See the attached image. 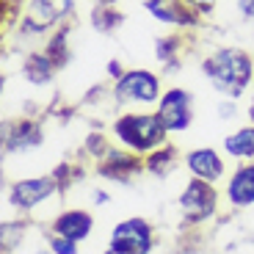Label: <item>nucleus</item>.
I'll return each mask as SVG.
<instances>
[{
  "label": "nucleus",
  "instance_id": "1",
  "mask_svg": "<svg viewBox=\"0 0 254 254\" xmlns=\"http://www.w3.org/2000/svg\"><path fill=\"white\" fill-rule=\"evenodd\" d=\"M204 72L221 94L238 97L252 80V58L241 50H218L204 61Z\"/></svg>",
  "mask_w": 254,
  "mask_h": 254
},
{
  "label": "nucleus",
  "instance_id": "2",
  "mask_svg": "<svg viewBox=\"0 0 254 254\" xmlns=\"http://www.w3.org/2000/svg\"><path fill=\"white\" fill-rule=\"evenodd\" d=\"M163 130L166 127L160 125L158 116H122L116 122V135L125 141L127 146L133 149H152L163 141Z\"/></svg>",
  "mask_w": 254,
  "mask_h": 254
},
{
  "label": "nucleus",
  "instance_id": "3",
  "mask_svg": "<svg viewBox=\"0 0 254 254\" xmlns=\"http://www.w3.org/2000/svg\"><path fill=\"white\" fill-rule=\"evenodd\" d=\"M111 243L116 249H125V252L146 254L152 249V229L146 227V221H141V218H127L125 224H119L114 229Z\"/></svg>",
  "mask_w": 254,
  "mask_h": 254
},
{
  "label": "nucleus",
  "instance_id": "4",
  "mask_svg": "<svg viewBox=\"0 0 254 254\" xmlns=\"http://www.w3.org/2000/svg\"><path fill=\"white\" fill-rule=\"evenodd\" d=\"M190 100L183 89H169L160 100V111L158 119L166 130H185L190 122V111H188Z\"/></svg>",
  "mask_w": 254,
  "mask_h": 254
},
{
  "label": "nucleus",
  "instance_id": "5",
  "mask_svg": "<svg viewBox=\"0 0 254 254\" xmlns=\"http://www.w3.org/2000/svg\"><path fill=\"white\" fill-rule=\"evenodd\" d=\"M116 97L119 100H141V102H152L158 97V77L149 72H127L119 83H116Z\"/></svg>",
  "mask_w": 254,
  "mask_h": 254
},
{
  "label": "nucleus",
  "instance_id": "6",
  "mask_svg": "<svg viewBox=\"0 0 254 254\" xmlns=\"http://www.w3.org/2000/svg\"><path fill=\"white\" fill-rule=\"evenodd\" d=\"M180 204H183L185 216L199 221V218L213 213V207H216V193H213V188H207L204 180H196V183H190L188 188H185Z\"/></svg>",
  "mask_w": 254,
  "mask_h": 254
},
{
  "label": "nucleus",
  "instance_id": "7",
  "mask_svg": "<svg viewBox=\"0 0 254 254\" xmlns=\"http://www.w3.org/2000/svg\"><path fill=\"white\" fill-rule=\"evenodd\" d=\"M56 190V180L53 177H33V180H22L11 188V202L17 207H33L42 199H47Z\"/></svg>",
  "mask_w": 254,
  "mask_h": 254
},
{
  "label": "nucleus",
  "instance_id": "8",
  "mask_svg": "<svg viewBox=\"0 0 254 254\" xmlns=\"http://www.w3.org/2000/svg\"><path fill=\"white\" fill-rule=\"evenodd\" d=\"M69 8H72V0H33L25 31H45L47 25H53Z\"/></svg>",
  "mask_w": 254,
  "mask_h": 254
},
{
  "label": "nucleus",
  "instance_id": "9",
  "mask_svg": "<svg viewBox=\"0 0 254 254\" xmlns=\"http://www.w3.org/2000/svg\"><path fill=\"white\" fill-rule=\"evenodd\" d=\"M188 166H190V172L196 174L199 180H204V183H216L224 174V163L213 149H193L188 155Z\"/></svg>",
  "mask_w": 254,
  "mask_h": 254
},
{
  "label": "nucleus",
  "instance_id": "10",
  "mask_svg": "<svg viewBox=\"0 0 254 254\" xmlns=\"http://www.w3.org/2000/svg\"><path fill=\"white\" fill-rule=\"evenodd\" d=\"M56 232L69 241H83V238L91 232V216L83 213V210H72V213H64L61 218L56 221Z\"/></svg>",
  "mask_w": 254,
  "mask_h": 254
},
{
  "label": "nucleus",
  "instance_id": "11",
  "mask_svg": "<svg viewBox=\"0 0 254 254\" xmlns=\"http://www.w3.org/2000/svg\"><path fill=\"white\" fill-rule=\"evenodd\" d=\"M229 202L238 207H246L254 202V166H246L229 183Z\"/></svg>",
  "mask_w": 254,
  "mask_h": 254
},
{
  "label": "nucleus",
  "instance_id": "12",
  "mask_svg": "<svg viewBox=\"0 0 254 254\" xmlns=\"http://www.w3.org/2000/svg\"><path fill=\"white\" fill-rule=\"evenodd\" d=\"M146 8L155 14L163 22H174V25H185L188 22V14H185L183 0H146Z\"/></svg>",
  "mask_w": 254,
  "mask_h": 254
},
{
  "label": "nucleus",
  "instance_id": "13",
  "mask_svg": "<svg viewBox=\"0 0 254 254\" xmlns=\"http://www.w3.org/2000/svg\"><path fill=\"white\" fill-rule=\"evenodd\" d=\"M227 152L232 158H252L254 155V127H246V130H238L232 138L224 141Z\"/></svg>",
  "mask_w": 254,
  "mask_h": 254
},
{
  "label": "nucleus",
  "instance_id": "14",
  "mask_svg": "<svg viewBox=\"0 0 254 254\" xmlns=\"http://www.w3.org/2000/svg\"><path fill=\"white\" fill-rule=\"evenodd\" d=\"M25 72H28V77H31L33 83L50 80V75H53V58L50 56H31Z\"/></svg>",
  "mask_w": 254,
  "mask_h": 254
},
{
  "label": "nucleus",
  "instance_id": "15",
  "mask_svg": "<svg viewBox=\"0 0 254 254\" xmlns=\"http://www.w3.org/2000/svg\"><path fill=\"white\" fill-rule=\"evenodd\" d=\"M50 249H53L56 254H77L75 241H69V238H64V235L53 238V241H50Z\"/></svg>",
  "mask_w": 254,
  "mask_h": 254
},
{
  "label": "nucleus",
  "instance_id": "16",
  "mask_svg": "<svg viewBox=\"0 0 254 254\" xmlns=\"http://www.w3.org/2000/svg\"><path fill=\"white\" fill-rule=\"evenodd\" d=\"M169 163H172V155H169V152H158L152 160H149V172L160 174V169L166 172V169H169Z\"/></svg>",
  "mask_w": 254,
  "mask_h": 254
},
{
  "label": "nucleus",
  "instance_id": "17",
  "mask_svg": "<svg viewBox=\"0 0 254 254\" xmlns=\"http://www.w3.org/2000/svg\"><path fill=\"white\" fill-rule=\"evenodd\" d=\"M238 6H241L243 17H254V0H238Z\"/></svg>",
  "mask_w": 254,
  "mask_h": 254
},
{
  "label": "nucleus",
  "instance_id": "18",
  "mask_svg": "<svg viewBox=\"0 0 254 254\" xmlns=\"http://www.w3.org/2000/svg\"><path fill=\"white\" fill-rule=\"evenodd\" d=\"M105 254H133V252H125V249H116V246H111Z\"/></svg>",
  "mask_w": 254,
  "mask_h": 254
},
{
  "label": "nucleus",
  "instance_id": "19",
  "mask_svg": "<svg viewBox=\"0 0 254 254\" xmlns=\"http://www.w3.org/2000/svg\"><path fill=\"white\" fill-rule=\"evenodd\" d=\"M193 3H210V0H193Z\"/></svg>",
  "mask_w": 254,
  "mask_h": 254
},
{
  "label": "nucleus",
  "instance_id": "20",
  "mask_svg": "<svg viewBox=\"0 0 254 254\" xmlns=\"http://www.w3.org/2000/svg\"><path fill=\"white\" fill-rule=\"evenodd\" d=\"M102 3H114V0H102Z\"/></svg>",
  "mask_w": 254,
  "mask_h": 254
}]
</instances>
